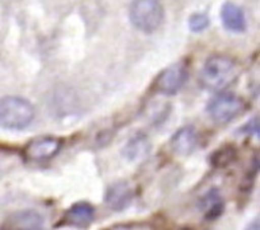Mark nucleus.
I'll list each match as a JSON object with an SVG mask.
<instances>
[{"label":"nucleus","mask_w":260,"mask_h":230,"mask_svg":"<svg viewBox=\"0 0 260 230\" xmlns=\"http://www.w3.org/2000/svg\"><path fill=\"white\" fill-rule=\"evenodd\" d=\"M187 23H189L190 31L194 32V33H199V32H203L208 28L209 18L204 13H194L190 16Z\"/></svg>","instance_id":"14"},{"label":"nucleus","mask_w":260,"mask_h":230,"mask_svg":"<svg viewBox=\"0 0 260 230\" xmlns=\"http://www.w3.org/2000/svg\"><path fill=\"white\" fill-rule=\"evenodd\" d=\"M149 150V141L146 135L137 134L133 137H130L129 141L125 144L122 154L127 161H137L143 158Z\"/></svg>","instance_id":"12"},{"label":"nucleus","mask_w":260,"mask_h":230,"mask_svg":"<svg viewBox=\"0 0 260 230\" xmlns=\"http://www.w3.org/2000/svg\"><path fill=\"white\" fill-rule=\"evenodd\" d=\"M165 11L159 0H133L129 7L130 23L143 33H153L161 27Z\"/></svg>","instance_id":"3"},{"label":"nucleus","mask_w":260,"mask_h":230,"mask_svg":"<svg viewBox=\"0 0 260 230\" xmlns=\"http://www.w3.org/2000/svg\"><path fill=\"white\" fill-rule=\"evenodd\" d=\"M208 113L217 124H227L245 111V102L234 93H219L211 99Z\"/></svg>","instance_id":"4"},{"label":"nucleus","mask_w":260,"mask_h":230,"mask_svg":"<svg viewBox=\"0 0 260 230\" xmlns=\"http://www.w3.org/2000/svg\"><path fill=\"white\" fill-rule=\"evenodd\" d=\"M61 146L62 141L59 137L40 136L27 144L24 154L32 162H45L54 158Z\"/></svg>","instance_id":"6"},{"label":"nucleus","mask_w":260,"mask_h":230,"mask_svg":"<svg viewBox=\"0 0 260 230\" xmlns=\"http://www.w3.org/2000/svg\"><path fill=\"white\" fill-rule=\"evenodd\" d=\"M247 131H249V135H254V136L259 135V122H257V117H255L254 120H251L249 122V125H247Z\"/></svg>","instance_id":"17"},{"label":"nucleus","mask_w":260,"mask_h":230,"mask_svg":"<svg viewBox=\"0 0 260 230\" xmlns=\"http://www.w3.org/2000/svg\"><path fill=\"white\" fill-rule=\"evenodd\" d=\"M65 222L74 226H88L94 219V207L88 202H77L65 212Z\"/></svg>","instance_id":"11"},{"label":"nucleus","mask_w":260,"mask_h":230,"mask_svg":"<svg viewBox=\"0 0 260 230\" xmlns=\"http://www.w3.org/2000/svg\"><path fill=\"white\" fill-rule=\"evenodd\" d=\"M35 108L32 103L21 97L0 98V127L23 130L32 124Z\"/></svg>","instance_id":"2"},{"label":"nucleus","mask_w":260,"mask_h":230,"mask_svg":"<svg viewBox=\"0 0 260 230\" xmlns=\"http://www.w3.org/2000/svg\"><path fill=\"white\" fill-rule=\"evenodd\" d=\"M110 230H152V227L146 224H125L117 225V226L111 227Z\"/></svg>","instance_id":"16"},{"label":"nucleus","mask_w":260,"mask_h":230,"mask_svg":"<svg viewBox=\"0 0 260 230\" xmlns=\"http://www.w3.org/2000/svg\"><path fill=\"white\" fill-rule=\"evenodd\" d=\"M237 75L239 66L232 57L226 55H212L204 62L199 81L208 91L221 92L234 83Z\"/></svg>","instance_id":"1"},{"label":"nucleus","mask_w":260,"mask_h":230,"mask_svg":"<svg viewBox=\"0 0 260 230\" xmlns=\"http://www.w3.org/2000/svg\"><path fill=\"white\" fill-rule=\"evenodd\" d=\"M201 207L204 212V216L207 220H214L221 216L223 211V200L217 189H211L201 201Z\"/></svg>","instance_id":"13"},{"label":"nucleus","mask_w":260,"mask_h":230,"mask_svg":"<svg viewBox=\"0 0 260 230\" xmlns=\"http://www.w3.org/2000/svg\"><path fill=\"white\" fill-rule=\"evenodd\" d=\"M187 78V69L184 64L177 62L162 70L154 82V91L164 96H175Z\"/></svg>","instance_id":"5"},{"label":"nucleus","mask_w":260,"mask_h":230,"mask_svg":"<svg viewBox=\"0 0 260 230\" xmlns=\"http://www.w3.org/2000/svg\"><path fill=\"white\" fill-rule=\"evenodd\" d=\"M134 192L127 182L120 181L111 184L105 195V204L114 211H122L133 201Z\"/></svg>","instance_id":"7"},{"label":"nucleus","mask_w":260,"mask_h":230,"mask_svg":"<svg viewBox=\"0 0 260 230\" xmlns=\"http://www.w3.org/2000/svg\"><path fill=\"white\" fill-rule=\"evenodd\" d=\"M235 158V150L232 147H223L219 149L218 151L214 152L212 163L216 167H224L229 163H231Z\"/></svg>","instance_id":"15"},{"label":"nucleus","mask_w":260,"mask_h":230,"mask_svg":"<svg viewBox=\"0 0 260 230\" xmlns=\"http://www.w3.org/2000/svg\"><path fill=\"white\" fill-rule=\"evenodd\" d=\"M221 19L227 31L241 33L246 29V17L244 11L231 2H227L222 6Z\"/></svg>","instance_id":"10"},{"label":"nucleus","mask_w":260,"mask_h":230,"mask_svg":"<svg viewBox=\"0 0 260 230\" xmlns=\"http://www.w3.org/2000/svg\"><path fill=\"white\" fill-rule=\"evenodd\" d=\"M246 230H260V227H259V221H257V220H255V221H252L251 224H250L249 226L246 227Z\"/></svg>","instance_id":"18"},{"label":"nucleus","mask_w":260,"mask_h":230,"mask_svg":"<svg viewBox=\"0 0 260 230\" xmlns=\"http://www.w3.org/2000/svg\"><path fill=\"white\" fill-rule=\"evenodd\" d=\"M7 225L9 230H44L45 220L37 211L22 210L11 215Z\"/></svg>","instance_id":"9"},{"label":"nucleus","mask_w":260,"mask_h":230,"mask_svg":"<svg viewBox=\"0 0 260 230\" xmlns=\"http://www.w3.org/2000/svg\"><path fill=\"white\" fill-rule=\"evenodd\" d=\"M198 132L192 126H185L182 129L177 130L171 137L170 146L172 151L180 157L190 156L198 146Z\"/></svg>","instance_id":"8"}]
</instances>
